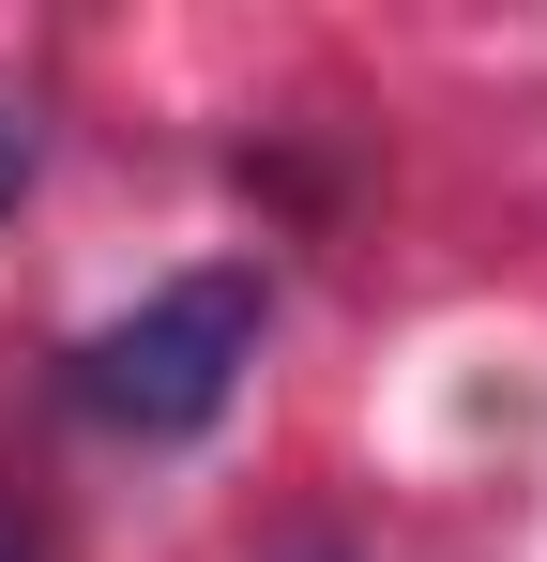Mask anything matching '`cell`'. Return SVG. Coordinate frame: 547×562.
<instances>
[{
    "label": "cell",
    "mask_w": 547,
    "mask_h": 562,
    "mask_svg": "<svg viewBox=\"0 0 547 562\" xmlns=\"http://www.w3.org/2000/svg\"><path fill=\"white\" fill-rule=\"evenodd\" d=\"M259 366V274H182L77 350V411L122 441H198Z\"/></svg>",
    "instance_id": "6da1fadb"
},
{
    "label": "cell",
    "mask_w": 547,
    "mask_h": 562,
    "mask_svg": "<svg viewBox=\"0 0 547 562\" xmlns=\"http://www.w3.org/2000/svg\"><path fill=\"white\" fill-rule=\"evenodd\" d=\"M15 183H31V122L0 106V213H15Z\"/></svg>",
    "instance_id": "7a4b0ae2"
}]
</instances>
